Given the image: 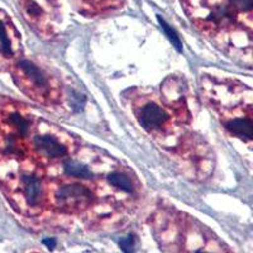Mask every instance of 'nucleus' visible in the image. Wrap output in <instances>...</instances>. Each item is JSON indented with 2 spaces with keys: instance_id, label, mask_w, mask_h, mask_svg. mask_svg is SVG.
I'll return each mask as SVG.
<instances>
[{
  "instance_id": "8",
  "label": "nucleus",
  "mask_w": 253,
  "mask_h": 253,
  "mask_svg": "<svg viewBox=\"0 0 253 253\" xmlns=\"http://www.w3.org/2000/svg\"><path fill=\"white\" fill-rule=\"evenodd\" d=\"M137 119L151 134L160 137L171 130V117L156 101H146L137 109Z\"/></svg>"
},
{
  "instance_id": "13",
  "label": "nucleus",
  "mask_w": 253,
  "mask_h": 253,
  "mask_svg": "<svg viewBox=\"0 0 253 253\" xmlns=\"http://www.w3.org/2000/svg\"><path fill=\"white\" fill-rule=\"evenodd\" d=\"M157 19H158V22H160V24H161L162 29H164L165 35H166L167 38L171 41V43H172L173 46L178 49V51H182V43H181V41H180V38H178L177 33H176V32L173 31V29L171 28V27L169 26V24H167L166 22H165V20L160 17V15L157 17Z\"/></svg>"
},
{
  "instance_id": "16",
  "label": "nucleus",
  "mask_w": 253,
  "mask_h": 253,
  "mask_svg": "<svg viewBox=\"0 0 253 253\" xmlns=\"http://www.w3.org/2000/svg\"><path fill=\"white\" fill-rule=\"evenodd\" d=\"M195 253H211V252H209V251H204V250H198Z\"/></svg>"
},
{
  "instance_id": "1",
  "label": "nucleus",
  "mask_w": 253,
  "mask_h": 253,
  "mask_svg": "<svg viewBox=\"0 0 253 253\" xmlns=\"http://www.w3.org/2000/svg\"><path fill=\"white\" fill-rule=\"evenodd\" d=\"M35 132V118L22 104L5 100L0 104V165L24 162Z\"/></svg>"
},
{
  "instance_id": "3",
  "label": "nucleus",
  "mask_w": 253,
  "mask_h": 253,
  "mask_svg": "<svg viewBox=\"0 0 253 253\" xmlns=\"http://www.w3.org/2000/svg\"><path fill=\"white\" fill-rule=\"evenodd\" d=\"M190 20L208 37L227 33L234 26L229 14V0H181Z\"/></svg>"
},
{
  "instance_id": "14",
  "label": "nucleus",
  "mask_w": 253,
  "mask_h": 253,
  "mask_svg": "<svg viewBox=\"0 0 253 253\" xmlns=\"http://www.w3.org/2000/svg\"><path fill=\"white\" fill-rule=\"evenodd\" d=\"M135 237L134 234H129L126 238L119 241V247L123 253H135Z\"/></svg>"
},
{
  "instance_id": "5",
  "label": "nucleus",
  "mask_w": 253,
  "mask_h": 253,
  "mask_svg": "<svg viewBox=\"0 0 253 253\" xmlns=\"http://www.w3.org/2000/svg\"><path fill=\"white\" fill-rule=\"evenodd\" d=\"M29 153L41 161H58L69 156L70 146L57 133L35 130L29 141Z\"/></svg>"
},
{
  "instance_id": "11",
  "label": "nucleus",
  "mask_w": 253,
  "mask_h": 253,
  "mask_svg": "<svg viewBox=\"0 0 253 253\" xmlns=\"http://www.w3.org/2000/svg\"><path fill=\"white\" fill-rule=\"evenodd\" d=\"M108 181L115 189L121 190L123 193L132 194L134 191V182L126 173L122 171H114L108 176Z\"/></svg>"
},
{
  "instance_id": "4",
  "label": "nucleus",
  "mask_w": 253,
  "mask_h": 253,
  "mask_svg": "<svg viewBox=\"0 0 253 253\" xmlns=\"http://www.w3.org/2000/svg\"><path fill=\"white\" fill-rule=\"evenodd\" d=\"M13 79L20 91L41 104L55 103L58 87L48 72L29 60H18L12 66Z\"/></svg>"
},
{
  "instance_id": "9",
  "label": "nucleus",
  "mask_w": 253,
  "mask_h": 253,
  "mask_svg": "<svg viewBox=\"0 0 253 253\" xmlns=\"http://www.w3.org/2000/svg\"><path fill=\"white\" fill-rule=\"evenodd\" d=\"M229 14L234 26L253 33V0H229Z\"/></svg>"
},
{
  "instance_id": "10",
  "label": "nucleus",
  "mask_w": 253,
  "mask_h": 253,
  "mask_svg": "<svg viewBox=\"0 0 253 253\" xmlns=\"http://www.w3.org/2000/svg\"><path fill=\"white\" fill-rule=\"evenodd\" d=\"M63 172L66 173L69 177L78 178V180H84V181H90L94 178V172L90 170V167L85 164L71 158H66L62 165Z\"/></svg>"
},
{
  "instance_id": "6",
  "label": "nucleus",
  "mask_w": 253,
  "mask_h": 253,
  "mask_svg": "<svg viewBox=\"0 0 253 253\" xmlns=\"http://www.w3.org/2000/svg\"><path fill=\"white\" fill-rule=\"evenodd\" d=\"M52 199L55 207L61 211L76 213L94 203V193L85 185L65 184L56 187Z\"/></svg>"
},
{
  "instance_id": "7",
  "label": "nucleus",
  "mask_w": 253,
  "mask_h": 253,
  "mask_svg": "<svg viewBox=\"0 0 253 253\" xmlns=\"http://www.w3.org/2000/svg\"><path fill=\"white\" fill-rule=\"evenodd\" d=\"M22 42L13 20L3 10H0V67L12 66L19 60Z\"/></svg>"
},
{
  "instance_id": "15",
  "label": "nucleus",
  "mask_w": 253,
  "mask_h": 253,
  "mask_svg": "<svg viewBox=\"0 0 253 253\" xmlns=\"http://www.w3.org/2000/svg\"><path fill=\"white\" fill-rule=\"evenodd\" d=\"M43 243L47 246V247L49 248V250H53V248L56 247V239H53V238H47V239H44Z\"/></svg>"
},
{
  "instance_id": "12",
  "label": "nucleus",
  "mask_w": 253,
  "mask_h": 253,
  "mask_svg": "<svg viewBox=\"0 0 253 253\" xmlns=\"http://www.w3.org/2000/svg\"><path fill=\"white\" fill-rule=\"evenodd\" d=\"M81 3L91 6L92 9L103 12V10H112V9L121 8L124 0H81Z\"/></svg>"
},
{
  "instance_id": "2",
  "label": "nucleus",
  "mask_w": 253,
  "mask_h": 253,
  "mask_svg": "<svg viewBox=\"0 0 253 253\" xmlns=\"http://www.w3.org/2000/svg\"><path fill=\"white\" fill-rule=\"evenodd\" d=\"M5 191L17 209L27 215H36L47 202V187L42 173L35 167H22L5 180Z\"/></svg>"
}]
</instances>
